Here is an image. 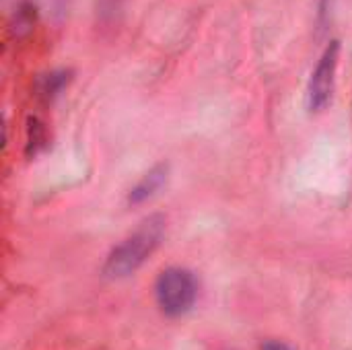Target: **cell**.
Segmentation results:
<instances>
[{"mask_svg":"<svg viewBox=\"0 0 352 350\" xmlns=\"http://www.w3.org/2000/svg\"><path fill=\"white\" fill-rule=\"evenodd\" d=\"M165 233V219L159 215H153L144 219L138 229L128 235L113 252L107 256V262L103 266V274L107 278H126L134 274L159 248Z\"/></svg>","mask_w":352,"mask_h":350,"instance_id":"cell-1","label":"cell"},{"mask_svg":"<svg viewBox=\"0 0 352 350\" xmlns=\"http://www.w3.org/2000/svg\"><path fill=\"white\" fill-rule=\"evenodd\" d=\"M155 297L161 311L169 318H179L188 314L198 297V285L190 270L167 268L159 274L155 283Z\"/></svg>","mask_w":352,"mask_h":350,"instance_id":"cell-2","label":"cell"},{"mask_svg":"<svg viewBox=\"0 0 352 350\" xmlns=\"http://www.w3.org/2000/svg\"><path fill=\"white\" fill-rule=\"evenodd\" d=\"M338 56H340V41H332L311 74L309 89H307V103L311 111H322L330 103L336 68H338Z\"/></svg>","mask_w":352,"mask_h":350,"instance_id":"cell-3","label":"cell"},{"mask_svg":"<svg viewBox=\"0 0 352 350\" xmlns=\"http://www.w3.org/2000/svg\"><path fill=\"white\" fill-rule=\"evenodd\" d=\"M165 177H167V165H157V167H153V169L138 182V186L130 192V198H128V200H130L132 204L144 202L146 198H151V196L163 186Z\"/></svg>","mask_w":352,"mask_h":350,"instance_id":"cell-4","label":"cell"},{"mask_svg":"<svg viewBox=\"0 0 352 350\" xmlns=\"http://www.w3.org/2000/svg\"><path fill=\"white\" fill-rule=\"evenodd\" d=\"M43 128L37 120H31L29 122V153H31V146H33V153L37 151L39 144H43Z\"/></svg>","mask_w":352,"mask_h":350,"instance_id":"cell-5","label":"cell"},{"mask_svg":"<svg viewBox=\"0 0 352 350\" xmlns=\"http://www.w3.org/2000/svg\"><path fill=\"white\" fill-rule=\"evenodd\" d=\"M262 350H291L287 344H283V342H276V340H268V342H264L262 344Z\"/></svg>","mask_w":352,"mask_h":350,"instance_id":"cell-6","label":"cell"}]
</instances>
